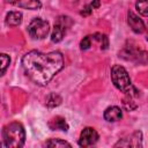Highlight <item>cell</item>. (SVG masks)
<instances>
[{"instance_id": "9c48e42d", "label": "cell", "mask_w": 148, "mask_h": 148, "mask_svg": "<svg viewBox=\"0 0 148 148\" xmlns=\"http://www.w3.org/2000/svg\"><path fill=\"white\" fill-rule=\"evenodd\" d=\"M127 22H128V25L131 27V29L135 34H142L146 30V25H145L143 21L136 14H134L132 10H128V13H127Z\"/></svg>"}, {"instance_id": "e0dca14e", "label": "cell", "mask_w": 148, "mask_h": 148, "mask_svg": "<svg viewBox=\"0 0 148 148\" xmlns=\"http://www.w3.org/2000/svg\"><path fill=\"white\" fill-rule=\"evenodd\" d=\"M94 40L96 43H98V45L102 50H106L109 46V39H108L106 35H104V34H101V32L94 34Z\"/></svg>"}, {"instance_id": "7a4b0ae2", "label": "cell", "mask_w": 148, "mask_h": 148, "mask_svg": "<svg viewBox=\"0 0 148 148\" xmlns=\"http://www.w3.org/2000/svg\"><path fill=\"white\" fill-rule=\"evenodd\" d=\"M25 142V131L22 124L13 121L2 128V143L8 148H20Z\"/></svg>"}, {"instance_id": "2e32d148", "label": "cell", "mask_w": 148, "mask_h": 148, "mask_svg": "<svg viewBox=\"0 0 148 148\" xmlns=\"http://www.w3.org/2000/svg\"><path fill=\"white\" fill-rule=\"evenodd\" d=\"M45 147H52V148H61V147H72V145L65 140L61 139H50L44 143Z\"/></svg>"}, {"instance_id": "5b68a950", "label": "cell", "mask_w": 148, "mask_h": 148, "mask_svg": "<svg viewBox=\"0 0 148 148\" xmlns=\"http://www.w3.org/2000/svg\"><path fill=\"white\" fill-rule=\"evenodd\" d=\"M50 32V24L46 20L35 17L28 25V34L34 39H43Z\"/></svg>"}, {"instance_id": "d6986e66", "label": "cell", "mask_w": 148, "mask_h": 148, "mask_svg": "<svg viewBox=\"0 0 148 148\" xmlns=\"http://www.w3.org/2000/svg\"><path fill=\"white\" fill-rule=\"evenodd\" d=\"M135 9L142 16L148 17V0H138L135 2Z\"/></svg>"}, {"instance_id": "6da1fadb", "label": "cell", "mask_w": 148, "mask_h": 148, "mask_svg": "<svg viewBox=\"0 0 148 148\" xmlns=\"http://www.w3.org/2000/svg\"><path fill=\"white\" fill-rule=\"evenodd\" d=\"M64 67V56L59 51L47 53L32 50L22 58V68L25 75L36 84H47Z\"/></svg>"}, {"instance_id": "4fadbf2b", "label": "cell", "mask_w": 148, "mask_h": 148, "mask_svg": "<svg viewBox=\"0 0 148 148\" xmlns=\"http://www.w3.org/2000/svg\"><path fill=\"white\" fill-rule=\"evenodd\" d=\"M21 22H22V13L21 12L13 10L6 15V23L9 27H17L21 24Z\"/></svg>"}, {"instance_id": "9a60e30c", "label": "cell", "mask_w": 148, "mask_h": 148, "mask_svg": "<svg viewBox=\"0 0 148 148\" xmlns=\"http://www.w3.org/2000/svg\"><path fill=\"white\" fill-rule=\"evenodd\" d=\"M61 102H62L61 97H60L58 94H56V92H51V94L46 97V99H45V104H46L49 108L58 106V105L61 104Z\"/></svg>"}, {"instance_id": "ffe728a7", "label": "cell", "mask_w": 148, "mask_h": 148, "mask_svg": "<svg viewBox=\"0 0 148 148\" xmlns=\"http://www.w3.org/2000/svg\"><path fill=\"white\" fill-rule=\"evenodd\" d=\"M94 43V36L92 35H89V36H86L81 42H80V49L81 50H88L90 49V46L92 45Z\"/></svg>"}, {"instance_id": "8fae6325", "label": "cell", "mask_w": 148, "mask_h": 148, "mask_svg": "<svg viewBox=\"0 0 148 148\" xmlns=\"http://www.w3.org/2000/svg\"><path fill=\"white\" fill-rule=\"evenodd\" d=\"M103 117L106 121L109 123H114V121H118L123 118V111L119 106H109L105 109L104 113H103Z\"/></svg>"}, {"instance_id": "5bb4252c", "label": "cell", "mask_w": 148, "mask_h": 148, "mask_svg": "<svg viewBox=\"0 0 148 148\" xmlns=\"http://www.w3.org/2000/svg\"><path fill=\"white\" fill-rule=\"evenodd\" d=\"M134 97L133 95L130 94H125V97L123 98V105L127 111H133L138 108V104L134 102Z\"/></svg>"}, {"instance_id": "ba28073f", "label": "cell", "mask_w": 148, "mask_h": 148, "mask_svg": "<svg viewBox=\"0 0 148 148\" xmlns=\"http://www.w3.org/2000/svg\"><path fill=\"white\" fill-rule=\"evenodd\" d=\"M114 147H142V133L140 131H135L131 135L114 143Z\"/></svg>"}, {"instance_id": "52a82bcc", "label": "cell", "mask_w": 148, "mask_h": 148, "mask_svg": "<svg viewBox=\"0 0 148 148\" xmlns=\"http://www.w3.org/2000/svg\"><path fill=\"white\" fill-rule=\"evenodd\" d=\"M98 133L92 127H84L80 134L79 146L80 147H90L98 141Z\"/></svg>"}, {"instance_id": "ac0fdd59", "label": "cell", "mask_w": 148, "mask_h": 148, "mask_svg": "<svg viewBox=\"0 0 148 148\" xmlns=\"http://www.w3.org/2000/svg\"><path fill=\"white\" fill-rule=\"evenodd\" d=\"M99 6H101L99 0H92L89 5H87V6L83 7V9L80 12V14H81L82 16H88V15H90V14L92 13V10H94L95 8H98Z\"/></svg>"}, {"instance_id": "8992f818", "label": "cell", "mask_w": 148, "mask_h": 148, "mask_svg": "<svg viewBox=\"0 0 148 148\" xmlns=\"http://www.w3.org/2000/svg\"><path fill=\"white\" fill-rule=\"evenodd\" d=\"M120 57H123L126 60L134 61V62H140V64H143V62L148 61V53L147 52L138 50V49H132V47H128V46H126L121 51Z\"/></svg>"}, {"instance_id": "7c38bea8", "label": "cell", "mask_w": 148, "mask_h": 148, "mask_svg": "<svg viewBox=\"0 0 148 148\" xmlns=\"http://www.w3.org/2000/svg\"><path fill=\"white\" fill-rule=\"evenodd\" d=\"M49 127H50L52 131L60 130V131L67 132V130H68V124H67V121H66L65 118L58 116V117L52 118V119L49 121Z\"/></svg>"}, {"instance_id": "277c9868", "label": "cell", "mask_w": 148, "mask_h": 148, "mask_svg": "<svg viewBox=\"0 0 148 148\" xmlns=\"http://www.w3.org/2000/svg\"><path fill=\"white\" fill-rule=\"evenodd\" d=\"M74 24V21L67 16V15H60L56 18L53 30L51 34V40L53 43H59L64 39L67 31L71 29V27Z\"/></svg>"}, {"instance_id": "7402d4cb", "label": "cell", "mask_w": 148, "mask_h": 148, "mask_svg": "<svg viewBox=\"0 0 148 148\" xmlns=\"http://www.w3.org/2000/svg\"><path fill=\"white\" fill-rule=\"evenodd\" d=\"M146 38H147V40H148V30H147V37H146Z\"/></svg>"}, {"instance_id": "44dd1931", "label": "cell", "mask_w": 148, "mask_h": 148, "mask_svg": "<svg viewBox=\"0 0 148 148\" xmlns=\"http://www.w3.org/2000/svg\"><path fill=\"white\" fill-rule=\"evenodd\" d=\"M9 64H10V58L7 54L2 53L1 54V75H3L6 73V69L9 66Z\"/></svg>"}, {"instance_id": "3957f363", "label": "cell", "mask_w": 148, "mask_h": 148, "mask_svg": "<svg viewBox=\"0 0 148 148\" xmlns=\"http://www.w3.org/2000/svg\"><path fill=\"white\" fill-rule=\"evenodd\" d=\"M111 80H112V83L114 84V87L118 90L123 91L124 94H130V95H133V96L139 95L138 89L133 86L127 71L123 66H120V65L112 66V68H111Z\"/></svg>"}, {"instance_id": "30bf717a", "label": "cell", "mask_w": 148, "mask_h": 148, "mask_svg": "<svg viewBox=\"0 0 148 148\" xmlns=\"http://www.w3.org/2000/svg\"><path fill=\"white\" fill-rule=\"evenodd\" d=\"M6 1L16 7L24 8V9H31V10L39 9L42 7V2L39 0H6Z\"/></svg>"}]
</instances>
